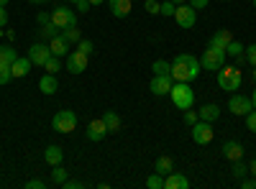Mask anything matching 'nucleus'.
Listing matches in <instances>:
<instances>
[{"mask_svg": "<svg viewBox=\"0 0 256 189\" xmlns=\"http://www.w3.org/2000/svg\"><path fill=\"white\" fill-rule=\"evenodd\" d=\"M200 59H195L192 54H180L172 61V79L174 82H192L200 77Z\"/></svg>", "mask_w": 256, "mask_h": 189, "instance_id": "1", "label": "nucleus"}, {"mask_svg": "<svg viewBox=\"0 0 256 189\" xmlns=\"http://www.w3.org/2000/svg\"><path fill=\"white\" fill-rule=\"evenodd\" d=\"M169 97H172L174 108L180 110H190L192 102H195V92L190 90V82H174L172 90H169Z\"/></svg>", "mask_w": 256, "mask_h": 189, "instance_id": "2", "label": "nucleus"}, {"mask_svg": "<svg viewBox=\"0 0 256 189\" xmlns=\"http://www.w3.org/2000/svg\"><path fill=\"white\" fill-rule=\"evenodd\" d=\"M241 82H244V77H241V69L238 67H220L218 69V87L220 90H226V92H233V90H238L241 87Z\"/></svg>", "mask_w": 256, "mask_h": 189, "instance_id": "3", "label": "nucleus"}, {"mask_svg": "<svg viewBox=\"0 0 256 189\" xmlns=\"http://www.w3.org/2000/svg\"><path fill=\"white\" fill-rule=\"evenodd\" d=\"M226 64V49H216V46H208L202 51V59H200V67L202 69H210V72H218L220 67Z\"/></svg>", "mask_w": 256, "mask_h": 189, "instance_id": "4", "label": "nucleus"}, {"mask_svg": "<svg viewBox=\"0 0 256 189\" xmlns=\"http://www.w3.org/2000/svg\"><path fill=\"white\" fill-rule=\"evenodd\" d=\"M52 128L56 133H72L77 128V115L72 110H59L54 118H52Z\"/></svg>", "mask_w": 256, "mask_h": 189, "instance_id": "5", "label": "nucleus"}, {"mask_svg": "<svg viewBox=\"0 0 256 189\" xmlns=\"http://www.w3.org/2000/svg\"><path fill=\"white\" fill-rule=\"evenodd\" d=\"M190 133H192V141L200 143V146H208L212 141V136H216L212 123H208V120H198L195 125H190Z\"/></svg>", "mask_w": 256, "mask_h": 189, "instance_id": "6", "label": "nucleus"}, {"mask_svg": "<svg viewBox=\"0 0 256 189\" xmlns=\"http://www.w3.org/2000/svg\"><path fill=\"white\" fill-rule=\"evenodd\" d=\"M52 20H54V26L62 31V28H72V26H77V15H74V10H70L67 5H59V8H54L52 10Z\"/></svg>", "mask_w": 256, "mask_h": 189, "instance_id": "7", "label": "nucleus"}, {"mask_svg": "<svg viewBox=\"0 0 256 189\" xmlns=\"http://www.w3.org/2000/svg\"><path fill=\"white\" fill-rule=\"evenodd\" d=\"M174 20H177L180 28H192L198 23V13H195V8H192L190 3H180L177 10H174Z\"/></svg>", "mask_w": 256, "mask_h": 189, "instance_id": "8", "label": "nucleus"}, {"mask_svg": "<svg viewBox=\"0 0 256 189\" xmlns=\"http://www.w3.org/2000/svg\"><path fill=\"white\" fill-rule=\"evenodd\" d=\"M84 69H88V54H82V51H70L67 54V72L70 74H82Z\"/></svg>", "mask_w": 256, "mask_h": 189, "instance_id": "9", "label": "nucleus"}, {"mask_svg": "<svg viewBox=\"0 0 256 189\" xmlns=\"http://www.w3.org/2000/svg\"><path fill=\"white\" fill-rule=\"evenodd\" d=\"M228 110H230L233 115H248V113L254 110V105H251V100L244 97V95H230V100H228Z\"/></svg>", "mask_w": 256, "mask_h": 189, "instance_id": "10", "label": "nucleus"}, {"mask_svg": "<svg viewBox=\"0 0 256 189\" xmlns=\"http://www.w3.org/2000/svg\"><path fill=\"white\" fill-rule=\"evenodd\" d=\"M172 85H174L172 74H154V79H152V85H148V90H152L154 95H169Z\"/></svg>", "mask_w": 256, "mask_h": 189, "instance_id": "11", "label": "nucleus"}, {"mask_svg": "<svg viewBox=\"0 0 256 189\" xmlns=\"http://www.w3.org/2000/svg\"><path fill=\"white\" fill-rule=\"evenodd\" d=\"M49 56H52V49H49V44H41V41H38V44H34V46L28 49V59L34 61L36 67H44Z\"/></svg>", "mask_w": 256, "mask_h": 189, "instance_id": "12", "label": "nucleus"}, {"mask_svg": "<svg viewBox=\"0 0 256 189\" xmlns=\"http://www.w3.org/2000/svg\"><path fill=\"white\" fill-rule=\"evenodd\" d=\"M105 136H108V128H105V123H102V118H98V120H90L88 123V141H102Z\"/></svg>", "mask_w": 256, "mask_h": 189, "instance_id": "13", "label": "nucleus"}, {"mask_svg": "<svg viewBox=\"0 0 256 189\" xmlns=\"http://www.w3.org/2000/svg\"><path fill=\"white\" fill-rule=\"evenodd\" d=\"M190 187V179L180 172H169L164 177V189H187Z\"/></svg>", "mask_w": 256, "mask_h": 189, "instance_id": "14", "label": "nucleus"}, {"mask_svg": "<svg viewBox=\"0 0 256 189\" xmlns=\"http://www.w3.org/2000/svg\"><path fill=\"white\" fill-rule=\"evenodd\" d=\"M223 156H226L228 161L244 159V146H241L238 141H226V143H223Z\"/></svg>", "mask_w": 256, "mask_h": 189, "instance_id": "15", "label": "nucleus"}, {"mask_svg": "<svg viewBox=\"0 0 256 189\" xmlns=\"http://www.w3.org/2000/svg\"><path fill=\"white\" fill-rule=\"evenodd\" d=\"M230 41H233L230 31H228V28H220V31H216V33L210 36V44H208V46H216V49H228Z\"/></svg>", "mask_w": 256, "mask_h": 189, "instance_id": "16", "label": "nucleus"}, {"mask_svg": "<svg viewBox=\"0 0 256 189\" xmlns=\"http://www.w3.org/2000/svg\"><path fill=\"white\" fill-rule=\"evenodd\" d=\"M31 67H34V61L28 59V56H24V59H16L13 64H10V72H13V77H26L28 72H31Z\"/></svg>", "mask_w": 256, "mask_h": 189, "instance_id": "17", "label": "nucleus"}, {"mask_svg": "<svg viewBox=\"0 0 256 189\" xmlns=\"http://www.w3.org/2000/svg\"><path fill=\"white\" fill-rule=\"evenodd\" d=\"M108 8L116 18H126L131 13V0H108Z\"/></svg>", "mask_w": 256, "mask_h": 189, "instance_id": "18", "label": "nucleus"}, {"mask_svg": "<svg viewBox=\"0 0 256 189\" xmlns=\"http://www.w3.org/2000/svg\"><path fill=\"white\" fill-rule=\"evenodd\" d=\"M38 90H41V92H44V95H54V92L59 90V82H56V77L46 72L44 77H41V79H38Z\"/></svg>", "mask_w": 256, "mask_h": 189, "instance_id": "19", "label": "nucleus"}, {"mask_svg": "<svg viewBox=\"0 0 256 189\" xmlns=\"http://www.w3.org/2000/svg\"><path fill=\"white\" fill-rule=\"evenodd\" d=\"M49 49H52V54L54 56H67L70 51V44H67V41H64V36L59 33V36H54V38H49Z\"/></svg>", "mask_w": 256, "mask_h": 189, "instance_id": "20", "label": "nucleus"}, {"mask_svg": "<svg viewBox=\"0 0 256 189\" xmlns=\"http://www.w3.org/2000/svg\"><path fill=\"white\" fill-rule=\"evenodd\" d=\"M198 115H200V120H208V123H212V120H218V115H220V108L216 102H208V105H202V108L198 110Z\"/></svg>", "mask_w": 256, "mask_h": 189, "instance_id": "21", "label": "nucleus"}, {"mask_svg": "<svg viewBox=\"0 0 256 189\" xmlns=\"http://www.w3.org/2000/svg\"><path fill=\"white\" fill-rule=\"evenodd\" d=\"M62 159H64V151L59 149V146H46V151H44V161H46L49 166L62 164Z\"/></svg>", "mask_w": 256, "mask_h": 189, "instance_id": "22", "label": "nucleus"}, {"mask_svg": "<svg viewBox=\"0 0 256 189\" xmlns=\"http://www.w3.org/2000/svg\"><path fill=\"white\" fill-rule=\"evenodd\" d=\"M102 123H105V128H108V133H118L120 131V115L113 113V110H108L102 115Z\"/></svg>", "mask_w": 256, "mask_h": 189, "instance_id": "23", "label": "nucleus"}, {"mask_svg": "<svg viewBox=\"0 0 256 189\" xmlns=\"http://www.w3.org/2000/svg\"><path fill=\"white\" fill-rule=\"evenodd\" d=\"M172 169H174L172 156H159V159H156V164H154V172H156V174H162V177H166Z\"/></svg>", "mask_w": 256, "mask_h": 189, "instance_id": "24", "label": "nucleus"}, {"mask_svg": "<svg viewBox=\"0 0 256 189\" xmlns=\"http://www.w3.org/2000/svg\"><path fill=\"white\" fill-rule=\"evenodd\" d=\"M62 36H64V41H67V44H80V41H82V33H80L77 26H72V28H62Z\"/></svg>", "mask_w": 256, "mask_h": 189, "instance_id": "25", "label": "nucleus"}, {"mask_svg": "<svg viewBox=\"0 0 256 189\" xmlns=\"http://www.w3.org/2000/svg\"><path fill=\"white\" fill-rule=\"evenodd\" d=\"M38 33H41V38H46V41H49V38H54V36H59L62 31H59V28L54 26V20H49V23H44V26H41V28H38Z\"/></svg>", "mask_w": 256, "mask_h": 189, "instance_id": "26", "label": "nucleus"}, {"mask_svg": "<svg viewBox=\"0 0 256 189\" xmlns=\"http://www.w3.org/2000/svg\"><path fill=\"white\" fill-rule=\"evenodd\" d=\"M230 174H233V179H244V177L248 174V164H244L241 159H238V161H233V169H230Z\"/></svg>", "mask_w": 256, "mask_h": 189, "instance_id": "27", "label": "nucleus"}, {"mask_svg": "<svg viewBox=\"0 0 256 189\" xmlns=\"http://www.w3.org/2000/svg\"><path fill=\"white\" fill-rule=\"evenodd\" d=\"M152 72L154 74H172V64L164 61V59H159V61H154V64H152Z\"/></svg>", "mask_w": 256, "mask_h": 189, "instance_id": "28", "label": "nucleus"}, {"mask_svg": "<svg viewBox=\"0 0 256 189\" xmlns=\"http://www.w3.org/2000/svg\"><path fill=\"white\" fill-rule=\"evenodd\" d=\"M16 59H18V54H16L13 46H0V61H8V64H13Z\"/></svg>", "mask_w": 256, "mask_h": 189, "instance_id": "29", "label": "nucleus"}, {"mask_svg": "<svg viewBox=\"0 0 256 189\" xmlns=\"http://www.w3.org/2000/svg\"><path fill=\"white\" fill-rule=\"evenodd\" d=\"M10 79H13L10 64H8V61H0V85H8Z\"/></svg>", "mask_w": 256, "mask_h": 189, "instance_id": "30", "label": "nucleus"}, {"mask_svg": "<svg viewBox=\"0 0 256 189\" xmlns=\"http://www.w3.org/2000/svg\"><path fill=\"white\" fill-rule=\"evenodd\" d=\"M52 179H54V184H64V182H67V169H64L62 164H56L54 172H52Z\"/></svg>", "mask_w": 256, "mask_h": 189, "instance_id": "31", "label": "nucleus"}, {"mask_svg": "<svg viewBox=\"0 0 256 189\" xmlns=\"http://www.w3.org/2000/svg\"><path fill=\"white\" fill-rule=\"evenodd\" d=\"M146 187H148V189H164V177L154 172L152 177H148V179H146Z\"/></svg>", "mask_w": 256, "mask_h": 189, "instance_id": "32", "label": "nucleus"}, {"mask_svg": "<svg viewBox=\"0 0 256 189\" xmlns=\"http://www.w3.org/2000/svg\"><path fill=\"white\" fill-rule=\"evenodd\" d=\"M44 69H46L49 74H56V72L62 69V64H59V56H54V54H52V56L46 59V64H44Z\"/></svg>", "mask_w": 256, "mask_h": 189, "instance_id": "33", "label": "nucleus"}, {"mask_svg": "<svg viewBox=\"0 0 256 189\" xmlns=\"http://www.w3.org/2000/svg\"><path fill=\"white\" fill-rule=\"evenodd\" d=\"M244 49H246V46H244V44H238V41L233 38L230 44H228V49H226V54H230V56H241V54H244Z\"/></svg>", "mask_w": 256, "mask_h": 189, "instance_id": "34", "label": "nucleus"}, {"mask_svg": "<svg viewBox=\"0 0 256 189\" xmlns=\"http://www.w3.org/2000/svg\"><path fill=\"white\" fill-rule=\"evenodd\" d=\"M174 10H177V3H172V0H166V3L159 5V13L166 15V18H169V15H174Z\"/></svg>", "mask_w": 256, "mask_h": 189, "instance_id": "35", "label": "nucleus"}, {"mask_svg": "<svg viewBox=\"0 0 256 189\" xmlns=\"http://www.w3.org/2000/svg\"><path fill=\"white\" fill-rule=\"evenodd\" d=\"M77 51H82V54L90 56V54H92V41H90V38H82L80 44H77Z\"/></svg>", "mask_w": 256, "mask_h": 189, "instance_id": "36", "label": "nucleus"}, {"mask_svg": "<svg viewBox=\"0 0 256 189\" xmlns=\"http://www.w3.org/2000/svg\"><path fill=\"white\" fill-rule=\"evenodd\" d=\"M246 61H248V64L251 67H256V44H251V46H246Z\"/></svg>", "mask_w": 256, "mask_h": 189, "instance_id": "37", "label": "nucleus"}, {"mask_svg": "<svg viewBox=\"0 0 256 189\" xmlns=\"http://www.w3.org/2000/svg\"><path fill=\"white\" fill-rule=\"evenodd\" d=\"M246 118V128L251 131V133H256V110H251L248 115H244Z\"/></svg>", "mask_w": 256, "mask_h": 189, "instance_id": "38", "label": "nucleus"}, {"mask_svg": "<svg viewBox=\"0 0 256 189\" xmlns=\"http://www.w3.org/2000/svg\"><path fill=\"white\" fill-rule=\"evenodd\" d=\"M198 120H200V115H198L195 110H192V108H190V110H184V123H187V125H195Z\"/></svg>", "mask_w": 256, "mask_h": 189, "instance_id": "39", "label": "nucleus"}, {"mask_svg": "<svg viewBox=\"0 0 256 189\" xmlns=\"http://www.w3.org/2000/svg\"><path fill=\"white\" fill-rule=\"evenodd\" d=\"M159 5L162 3H156V0H146V13H152V15L159 13Z\"/></svg>", "mask_w": 256, "mask_h": 189, "instance_id": "40", "label": "nucleus"}, {"mask_svg": "<svg viewBox=\"0 0 256 189\" xmlns=\"http://www.w3.org/2000/svg\"><path fill=\"white\" fill-rule=\"evenodd\" d=\"M46 184L41 182V179H31V182H26V189H44Z\"/></svg>", "mask_w": 256, "mask_h": 189, "instance_id": "41", "label": "nucleus"}, {"mask_svg": "<svg viewBox=\"0 0 256 189\" xmlns=\"http://www.w3.org/2000/svg\"><path fill=\"white\" fill-rule=\"evenodd\" d=\"M62 187H64V189H82V187H84V182H74V179L70 182V179H67Z\"/></svg>", "mask_w": 256, "mask_h": 189, "instance_id": "42", "label": "nucleus"}, {"mask_svg": "<svg viewBox=\"0 0 256 189\" xmlns=\"http://www.w3.org/2000/svg\"><path fill=\"white\" fill-rule=\"evenodd\" d=\"M74 5H77L80 13H88V10L92 8V5H90V0H80V3H74Z\"/></svg>", "mask_w": 256, "mask_h": 189, "instance_id": "43", "label": "nucleus"}, {"mask_svg": "<svg viewBox=\"0 0 256 189\" xmlns=\"http://www.w3.org/2000/svg\"><path fill=\"white\" fill-rule=\"evenodd\" d=\"M6 26H8V10L0 5V28H6Z\"/></svg>", "mask_w": 256, "mask_h": 189, "instance_id": "44", "label": "nucleus"}, {"mask_svg": "<svg viewBox=\"0 0 256 189\" xmlns=\"http://www.w3.org/2000/svg\"><path fill=\"white\" fill-rule=\"evenodd\" d=\"M208 3H210V0H190V5L195 8V10H200V8H208Z\"/></svg>", "mask_w": 256, "mask_h": 189, "instance_id": "45", "label": "nucleus"}, {"mask_svg": "<svg viewBox=\"0 0 256 189\" xmlns=\"http://www.w3.org/2000/svg\"><path fill=\"white\" fill-rule=\"evenodd\" d=\"M36 20H38V26H44V23H49V20H52V15H46V13H38V15H36Z\"/></svg>", "mask_w": 256, "mask_h": 189, "instance_id": "46", "label": "nucleus"}, {"mask_svg": "<svg viewBox=\"0 0 256 189\" xmlns=\"http://www.w3.org/2000/svg\"><path fill=\"white\" fill-rule=\"evenodd\" d=\"M241 187H244V189H256V179H244Z\"/></svg>", "mask_w": 256, "mask_h": 189, "instance_id": "47", "label": "nucleus"}, {"mask_svg": "<svg viewBox=\"0 0 256 189\" xmlns=\"http://www.w3.org/2000/svg\"><path fill=\"white\" fill-rule=\"evenodd\" d=\"M248 172H251V177H256V159H251V164H248Z\"/></svg>", "mask_w": 256, "mask_h": 189, "instance_id": "48", "label": "nucleus"}, {"mask_svg": "<svg viewBox=\"0 0 256 189\" xmlns=\"http://www.w3.org/2000/svg\"><path fill=\"white\" fill-rule=\"evenodd\" d=\"M105 0H90V5H102Z\"/></svg>", "mask_w": 256, "mask_h": 189, "instance_id": "49", "label": "nucleus"}, {"mask_svg": "<svg viewBox=\"0 0 256 189\" xmlns=\"http://www.w3.org/2000/svg\"><path fill=\"white\" fill-rule=\"evenodd\" d=\"M251 105H254V110H256V90H254V95H251Z\"/></svg>", "mask_w": 256, "mask_h": 189, "instance_id": "50", "label": "nucleus"}, {"mask_svg": "<svg viewBox=\"0 0 256 189\" xmlns=\"http://www.w3.org/2000/svg\"><path fill=\"white\" fill-rule=\"evenodd\" d=\"M28 3H34V5H41V3H46V0H28Z\"/></svg>", "mask_w": 256, "mask_h": 189, "instance_id": "51", "label": "nucleus"}, {"mask_svg": "<svg viewBox=\"0 0 256 189\" xmlns=\"http://www.w3.org/2000/svg\"><path fill=\"white\" fill-rule=\"evenodd\" d=\"M8 3H10V0H0V5H3V8H6V5H8Z\"/></svg>", "mask_w": 256, "mask_h": 189, "instance_id": "52", "label": "nucleus"}, {"mask_svg": "<svg viewBox=\"0 0 256 189\" xmlns=\"http://www.w3.org/2000/svg\"><path fill=\"white\" fill-rule=\"evenodd\" d=\"M172 3H177V5H180V3H187V0H172Z\"/></svg>", "mask_w": 256, "mask_h": 189, "instance_id": "53", "label": "nucleus"}, {"mask_svg": "<svg viewBox=\"0 0 256 189\" xmlns=\"http://www.w3.org/2000/svg\"><path fill=\"white\" fill-rule=\"evenodd\" d=\"M254 79H256V67H254Z\"/></svg>", "mask_w": 256, "mask_h": 189, "instance_id": "54", "label": "nucleus"}, {"mask_svg": "<svg viewBox=\"0 0 256 189\" xmlns=\"http://www.w3.org/2000/svg\"><path fill=\"white\" fill-rule=\"evenodd\" d=\"M70 3H80V0H70Z\"/></svg>", "mask_w": 256, "mask_h": 189, "instance_id": "55", "label": "nucleus"}, {"mask_svg": "<svg viewBox=\"0 0 256 189\" xmlns=\"http://www.w3.org/2000/svg\"><path fill=\"white\" fill-rule=\"evenodd\" d=\"M254 8H256V0H254Z\"/></svg>", "mask_w": 256, "mask_h": 189, "instance_id": "56", "label": "nucleus"}]
</instances>
